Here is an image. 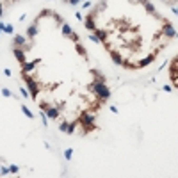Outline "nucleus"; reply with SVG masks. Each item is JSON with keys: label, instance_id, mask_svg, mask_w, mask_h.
Returning <instances> with one entry per match:
<instances>
[{"label": "nucleus", "instance_id": "31", "mask_svg": "<svg viewBox=\"0 0 178 178\" xmlns=\"http://www.w3.org/2000/svg\"><path fill=\"white\" fill-rule=\"evenodd\" d=\"M2 14H4V7H2V4H0V18H2Z\"/></svg>", "mask_w": 178, "mask_h": 178}, {"label": "nucleus", "instance_id": "29", "mask_svg": "<svg viewBox=\"0 0 178 178\" xmlns=\"http://www.w3.org/2000/svg\"><path fill=\"white\" fill-rule=\"evenodd\" d=\"M41 118H43V125L46 126V123H48V121H46V116H44V114H41Z\"/></svg>", "mask_w": 178, "mask_h": 178}, {"label": "nucleus", "instance_id": "6", "mask_svg": "<svg viewBox=\"0 0 178 178\" xmlns=\"http://www.w3.org/2000/svg\"><path fill=\"white\" fill-rule=\"evenodd\" d=\"M37 62H39V59H36L34 62H23V64H22V71H23V73H29V71H32Z\"/></svg>", "mask_w": 178, "mask_h": 178}, {"label": "nucleus", "instance_id": "17", "mask_svg": "<svg viewBox=\"0 0 178 178\" xmlns=\"http://www.w3.org/2000/svg\"><path fill=\"white\" fill-rule=\"evenodd\" d=\"M77 52L80 53V55H86V48H84L80 43H77Z\"/></svg>", "mask_w": 178, "mask_h": 178}, {"label": "nucleus", "instance_id": "23", "mask_svg": "<svg viewBox=\"0 0 178 178\" xmlns=\"http://www.w3.org/2000/svg\"><path fill=\"white\" fill-rule=\"evenodd\" d=\"M4 32H7V34H13V25H6Z\"/></svg>", "mask_w": 178, "mask_h": 178}, {"label": "nucleus", "instance_id": "2", "mask_svg": "<svg viewBox=\"0 0 178 178\" xmlns=\"http://www.w3.org/2000/svg\"><path fill=\"white\" fill-rule=\"evenodd\" d=\"M78 121H80V125L84 126V128H87V130H93V128H95V116H93V114L84 112V114H80Z\"/></svg>", "mask_w": 178, "mask_h": 178}, {"label": "nucleus", "instance_id": "24", "mask_svg": "<svg viewBox=\"0 0 178 178\" xmlns=\"http://www.w3.org/2000/svg\"><path fill=\"white\" fill-rule=\"evenodd\" d=\"M18 166H11V167H9V173H13V175H14V173H18Z\"/></svg>", "mask_w": 178, "mask_h": 178}, {"label": "nucleus", "instance_id": "10", "mask_svg": "<svg viewBox=\"0 0 178 178\" xmlns=\"http://www.w3.org/2000/svg\"><path fill=\"white\" fill-rule=\"evenodd\" d=\"M95 32H96L95 36L98 37V41H100V43H105V39H107V32H105V30H100V29H96Z\"/></svg>", "mask_w": 178, "mask_h": 178}, {"label": "nucleus", "instance_id": "7", "mask_svg": "<svg viewBox=\"0 0 178 178\" xmlns=\"http://www.w3.org/2000/svg\"><path fill=\"white\" fill-rule=\"evenodd\" d=\"M44 112H46V116H48V118H52V119H57V118L61 116L59 109H53V107H48Z\"/></svg>", "mask_w": 178, "mask_h": 178}, {"label": "nucleus", "instance_id": "1", "mask_svg": "<svg viewBox=\"0 0 178 178\" xmlns=\"http://www.w3.org/2000/svg\"><path fill=\"white\" fill-rule=\"evenodd\" d=\"M91 86H93L95 93H96L102 100H109V98H111V91H109V87L103 84V80H96L95 84H91Z\"/></svg>", "mask_w": 178, "mask_h": 178}, {"label": "nucleus", "instance_id": "16", "mask_svg": "<svg viewBox=\"0 0 178 178\" xmlns=\"http://www.w3.org/2000/svg\"><path fill=\"white\" fill-rule=\"evenodd\" d=\"M22 111H23V114H25V116H27V118H34V114H32V112L29 111V109H27V107H25V105H22Z\"/></svg>", "mask_w": 178, "mask_h": 178}, {"label": "nucleus", "instance_id": "15", "mask_svg": "<svg viewBox=\"0 0 178 178\" xmlns=\"http://www.w3.org/2000/svg\"><path fill=\"white\" fill-rule=\"evenodd\" d=\"M144 7H146V11H148V13H155V6H153V4H150V2H144Z\"/></svg>", "mask_w": 178, "mask_h": 178}, {"label": "nucleus", "instance_id": "8", "mask_svg": "<svg viewBox=\"0 0 178 178\" xmlns=\"http://www.w3.org/2000/svg\"><path fill=\"white\" fill-rule=\"evenodd\" d=\"M14 57L16 59H18V62H25V59H27V57H25V52H23L22 48H14Z\"/></svg>", "mask_w": 178, "mask_h": 178}, {"label": "nucleus", "instance_id": "19", "mask_svg": "<svg viewBox=\"0 0 178 178\" xmlns=\"http://www.w3.org/2000/svg\"><path fill=\"white\" fill-rule=\"evenodd\" d=\"M68 134H73L75 132V123H68V130H66Z\"/></svg>", "mask_w": 178, "mask_h": 178}, {"label": "nucleus", "instance_id": "9", "mask_svg": "<svg viewBox=\"0 0 178 178\" xmlns=\"http://www.w3.org/2000/svg\"><path fill=\"white\" fill-rule=\"evenodd\" d=\"M111 57H112V61H114L118 66H123V62H125V61H123V57H121L118 52H111Z\"/></svg>", "mask_w": 178, "mask_h": 178}, {"label": "nucleus", "instance_id": "3", "mask_svg": "<svg viewBox=\"0 0 178 178\" xmlns=\"http://www.w3.org/2000/svg\"><path fill=\"white\" fill-rule=\"evenodd\" d=\"M23 78H25V82H27V87H29V91H30V96L36 100L37 98V93H39V87H37V84L32 78H30L27 73H23Z\"/></svg>", "mask_w": 178, "mask_h": 178}, {"label": "nucleus", "instance_id": "27", "mask_svg": "<svg viewBox=\"0 0 178 178\" xmlns=\"http://www.w3.org/2000/svg\"><path fill=\"white\" fill-rule=\"evenodd\" d=\"M4 75H6V77H11L13 73H11V70H4Z\"/></svg>", "mask_w": 178, "mask_h": 178}, {"label": "nucleus", "instance_id": "4", "mask_svg": "<svg viewBox=\"0 0 178 178\" xmlns=\"http://www.w3.org/2000/svg\"><path fill=\"white\" fill-rule=\"evenodd\" d=\"M84 23H86V29L89 30H96V23H95V14H89L86 20H84Z\"/></svg>", "mask_w": 178, "mask_h": 178}, {"label": "nucleus", "instance_id": "30", "mask_svg": "<svg viewBox=\"0 0 178 178\" xmlns=\"http://www.w3.org/2000/svg\"><path fill=\"white\" fill-rule=\"evenodd\" d=\"M4 29H6V25H4V23L0 22V32H2V30H4Z\"/></svg>", "mask_w": 178, "mask_h": 178}, {"label": "nucleus", "instance_id": "12", "mask_svg": "<svg viewBox=\"0 0 178 178\" xmlns=\"http://www.w3.org/2000/svg\"><path fill=\"white\" fill-rule=\"evenodd\" d=\"M36 34H37V27H36V23L34 25H30V27H27V36L32 39V37H36Z\"/></svg>", "mask_w": 178, "mask_h": 178}, {"label": "nucleus", "instance_id": "5", "mask_svg": "<svg viewBox=\"0 0 178 178\" xmlns=\"http://www.w3.org/2000/svg\"><path fill=\"white\" fill-rule=\"evenodd\" d=\"M164 34L167 37H175L176 36V30H175V27H173L171 23H166V25H164Z\"/></svg>", "mask_w": 178, "mask_h": 178}, {"label": "nucleus", "instance_id": "28", "mask_svg": "<svg viewBox=\"0 0 178 178\" xmlns=\"http://www.w3.org/2000/svg\"><path fill=\"white\" fill-rule=\"evenodd\" d=\"M68 2H70V4H71V6H77V4H78V2H80V0H68Z\"/></svg>", "mask_w": 178, "mask_h": 178}, {"label": "nucleus", "instance_id": "13", "mask_svg": "<svg viewBox=\"0 0 178 178\" xmlns=\"http://www.w3.org/2000/svg\"><path fill=\"white\" fill-rule=\"evenodd\" d=\"M14 43H16V46H23V44H25V37L16 34V36H14Z\"/></svg>", "mask_w": 178, "mask_h": 178}, {"label": "nucleus", "instance_id": "14", "mask_svg": "<svg viewBox=\"0 0 178 178\" xmlns=\"http://www.w3.org/2000/svg\"><path fill=\"white\" fill-rule=\"evenodd\" d=\"M71 32H73V30H71V27H70L68 23H64V25H62V34H64V36H70Z\"/></svg>", "mask_w": 178, "mask_h": 178}, {"label": "nucleus", "instance_id": "20", "mask_svg": "<svg viewBox=\"0 0 178 178\" xmlns=\"http://www.w3.org/2000/svg\"><path fill=\"white\" fill-rule=\"evenodd\" d=\"M2 95H4V96H13V93H11V91H9V89H6V87H4V89H2Z\"/></svg>", "mask_w": 178, "mask_h": 178}, {"label": "nucleus", "instance_id": "18", "mask_svg": "<svg viewBox=\"0 0 178 178\" xmlns=\"http://www.w3.org/2000/svg\"><path fill=\"white\" fill-rule=\"evenodd\" d=\"M71 155H73V150L68 148L66 151H64V159H66V160H70V159H71Z\"/></svg>", "mask_w": 178, "mask_h": 178}, {"label": "nucleus", "instance_id": "22", "mask_svg": "<svg viewBox=\"0 0 178 178\" xmlns=\"http://www.w3.org/2000/svg\"><path fill=\"white\" fill-rule=\"evenodd\" d=\"M59 130H61V132H66V130H68V123H61Z\"/></svg>", "mask_w": 178, "mask_h": 178}, {"label": "nucleus", "instance_id": "25", "mask_svg": "<svg viewBox=\"0 0 178 178\" xmlns=\"http://www.w3.org/2000/svg\"><path fill=\"white\" fill-rule=\"evenodd\" d=\"M68 37H71V39H73L75 43H78V36H77L75 32H71V34H70V36H68Z\"/></svg>", "mask_w": 178, "mask_h": 178}, {"label": "nucleus", "instance_id": "11", "mask_svg": "<svg viewBox=\"0 0 178 178\" xmlns=\"http://www.w3.org/2000/svg\"><path fill=\"white\" fill-rule=\"evenodd\" d=\"M153 61H155V55H148L146 59H141V61H139V66L144 68V66H148V64H151Z\"/></svg>", "mask_w": 178, "mask_h": 178}, {"label": "nucleus", "instance_id": "26", "mask_svg": "<svg viewBox=\"0 0 178 178\" xmlns=\"http://www.w3.org/2000/svg\"><path fill=\"white\" fill-rule=\"evenodd\" d=\"M9 173V167H0V175H7Z\"/></svg>", "mask_w": 178, "mask_h": 178}, {"label": "nucleus", "instance_id": "21", "mask_svg": "<svg viewBox=\"0 0 178 178\" xmlns=\"http://www.w3.org/2000/svg\"><path fill=\"white\" fill-rule=\"evenodd\" d=\"M20 93H22V96H23V98H29V91H27L25 87H22V89H20Z\"/></svg>", "mask_w": 178, "mask_h": 178}]
</instances>
